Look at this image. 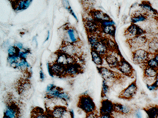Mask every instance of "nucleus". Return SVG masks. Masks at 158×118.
Wrapping results in <instances>:
<instances>
[{
    "label": "nucleus",
    "mask_w": 158,
    "mask_h": 118,
    "mask_svg": "<svg viewBox=\"0 0 158 118\" xmlns=\"http://www.w3.org/2000/svg\"><path fill=\"white\" fill-rule=\"evenodd\" d=\"M148 40L149 39L145 35H143L128 39L127 43L128 44L131 50L135 51L137 49H141L142 47L146 46Z\"/></svg>",
    "instance_id": "0eeeda50"
},
{
    "label": "nucleus",
    "mask_w": 158,
    "mask_h": 118,
    "mask_svg": "<svg viewBox=\"0 0 158 118\" xmlns=\"http://www.w3.org/2000/svg\"><path fill=\"white\" fill-rule=\"evenodd\" d=\"M55 85L53 84H49L48 85V86H47L46 88V93L47 92H49L50 90L52 89L54 87Z\"/></svg>",
    "instance_id": "de8ad7c7"
},
{
    "label": "nucleus",
    "mask_w": 158,
    "mask_h": 118,
    "mask_svg": "<svg viewBox=\"0 0 158 118\" xmlns=\"http://www.w3.org/2000/svg\"><path fill=\"white\" fill-rule=\"evenodd\" d=\"M147 88L150 91L157 90L158 89V78L156 79L155 81L151 84H146Z\"/></svg>",
    "instance_id": "58836bf2"
},
{
    "label": "nucleus",
    "mask_w": 158,
    "mask_h": 118,
    "mask_svg": "<svg viewBox=\"0 0 158 118\" xmlns=\"http://www.w3.org/2000/svg\"><path fill=\"white\" fill-rule=\"evenodd\" d=\"M143 78L145 80H149L150 78H154L157 79L158 75V69L153 68L145 65L143 67Z\"/></svg>",
    "instance_id": "a878e982"
},
{
    "label": "nucleus",
    "mask_w": 158,
    "mask_h": 118,
    "mask_svg": "<svg viewBox=\"0 0 158 118\" xmlns=\"http://www.w3.org/2000/svg\"><path fill=\"white\" fill-rule=\"evenodd\" d=\"M113 115L115 117V118H131L130 117V116L127 115H121V114H117V113H113Z\"/></svg>",
    "instance_id": "79ce46f5"
},
{
    "label": "nucleus",
    "mask_w": 158,
    "mask_h": 118,
    "mask_svg": "<svg viewBox=\"0 0 158 118\" xmlns=\"http://www.w3.org/2000/svg\"><path fill=\"white\" fill-rule=\"evenodd\" d=\"M20 50L15 47V45L10 46L8 49V53L9 56L18 55L19 53Z\"/></svg>",
    "instance_id": "f704fd0d"
},
{
    "label": "nucleus",
    "mask_w": 158,
    "mask_h": 118,
    "mask_svg": "<svg viewBox=\"0 0 158 118\" xmlns=\"http://www.w3.org/2000/svg\"><path fill=\"white\" fill-rule=\"evenodd\" d=\"M6 107L3 113V118H21V107L17 102L8 97L6 100Z\"/></svg>",
    "instance_id": "f03ea898"
},
{
    "label": "nucleus",
    "mask_w": 158,
    "mask_h": 118,
    "mask_svg": "<svg viewBox=\"0 0 158 118\" xmlns=\"http://www.w3.org/2000/svg\"><path fill=\"white\" fill-rule=\"evenodd\" d=\"M153 57L157 61V62H158V52L157 53H156V54L153 55Z\"/></svg>",
    "instance_id": "8fccbe9b"
},
{
    "label": "nucleus",
    "mask_w": 158,
    "mask_h": 118,
    "mask_svg": "<svg viewBox=\"0 0 158 118\" xmlns=\"http://www.w3.org/2000/svg\"><path fill=\"white\" fill-rule=\"evenodd\" d=\"M85 118H99V116L97 114V112H93L86 114Z\"/></svg>",
    "instance_id": "ea45409f"
},
{
    "label": "nucleus",
    "mask_w": 158,
    "mask_h": 118,
    "mask_svg": "<svg viewBox=\"0 0 158 118\" xmlns=\"http://www.w3.org/2000/svg\"><path fill=\"white\" fill-rule=\"evenodd\" d=\"M69 113H70V117L72 118H74V112H73V110H70L69 111Z\"/></svg>",
    "instance_id": "09e8293b"
},
{
    "label": "nucleus",
    "mask_w": 158,
    "mask_h": 118,
    "mask_svg": "<svg viewBox=\"0 0 158 118\" xmlns=\"http://www.w3.org/2000/svg\"><path fill=\"white\" fill-rule=\"evenodd\" d=\"M147 50L150 54L154 55L158 52V38L152 37L149 39L147 44Z\"/></svg>",
    "instance_id": "b1692460"
},
{
    "label": "nucleus",
    "mask_w": 158,
    "mask_h": 118,
    "mask_svg": "<svg viewBox=\"0 0 158 118\" xmlns=\"http://www.w3.org/2000/svg\"><path fill=\"white\" fill-rule=\"evenodd\" d=\"M97 69L103 80L106 81L111 88L115 85H123L127 80L126 76L121 73L115 72L104 67H98Z\"/></svg>",
    "instance_id": "f257e3e1"
},
{
    "label": "nucleus",
    "mask_w": 158,
    "mask_h": 118,
    "mask_svg": "<svg viewBox=\"0 0 158 118\" xmlns=\"http://www.w3.org/2000/svg\"><path fill=\"white\" fill-rule=\"evenodd\" d=\"M15 69L21 70L22 73L28 75V77L30 76L29 74L31 73H30L31 70V65L28 63L26 59H21L20 61L17 63Z\"/></svg>",
    "instance_id": "4be33fe9"
},
{
    "label": "nucleus",
    "mask_w": 158,
    "mask_h": 118,
    "mask_svg": "<svg viewBox=\"0 0 158 118\" xmlns=\"http://www.w3.org/2000/svg\"><path fill=\"white\" fill-rule=\"evenodd\" d=\"M117 69L126 77L132 78L135 77V69L122 56L120 57V63Z\"/></svg>",
    "instance_id": "6e6552de"
},
{
    "label": "nucleus",
    "mask_w": 158,
    "mask_h": 118,
    "mask_svg": "<svg viewBox=\"0 0 158 118\" xmlns=\"http://www.w3.org/2000/svg\"><path fill=\"white\" fill-rule=\"evenodd\" d=\"M148 16V15L143 10L136 11L131 15V23L135 24L139 22H144L147 20Z\"/></svg>",
    "instance_id": "393cba45"
},
{
    "label": "nucleus",
    "mask_w": 158,
    "mask_h": 118,
    "mask_svg": "<svg viewBox=\"0 0 158 118\" xmlns=\"http://www.w3.org/2000/svg\"><path fill=\"white\" fill-rule=\"evenodd\" d=\"M146 32L143 30L141 27L135 24L131 23L129 27L125 30L124 32L125 36L128 37V39L138 37V36H143L146 34Z\"/></svg>",
    "instance_id": "9b49d317"
},
{
    "label": "nucleus",
    "mask_w": 158,
    "mask_h": 118,
    "mask_svg": "<svg viewBox=\"0 0 158 118\" xmlns=\"http://www.w3.org/2000/svg\"><path fill=\"white\" fill-rule=\"evenodd\" d=\"M135 110L131 106L120 103H114V112L121 115L131 116Z\"/></svg>",
    "instance_id": "4468645a"
},
{
    "label": "nucleus",
    "mask_w": 158,
    "mask_h": 118,
    "mask_svg": "<svg viewBox=\"0 0 158 118\" xmlns=\"http://www.w3.org/2000/svg\"><path fill=\"white\" fill-rule=\"evenodd\" d=\"M157 78H158V75H157Z\"/></svg>",
    "instance_id": "864d4df0"
},
{
    "label": "nucleus",
    "mask_w": 158,
    "mask_h": 118,
    "mask_svg": "<svg viewBox=\"0 0 158 118\" xmlns=\"http://www.w3.org/2000/svg\"><path fill=\"white\" fill-rule=\"evenodd\" d=\"M64 42L65 43L75 44L79 41V36L77 31L73 28H68L64 34Z\"/></svg>",
    "instance_id": "ddd939ff"
},
{
    "label": "nucleus",
    "mask_w": 158,
    "mask_h": 118,
    "mask_svg": "<svg viewBox=\"0 0 158 118\" xmlns=\"http://www.w3.org/2000/svg\"><path fill=\"white\" fill-rule=\"evenodd\" d=\"M49 35H50V33H49V31H48V37H47L46 39L45 42L47 41L48 40V39H49Z\"/></svg>",
    "instance_id": "603ef678"
},
{
    "label": "nucleus",
    "mask_w": 158,
    "mask_h": 118,
    "mask_svg": "<svg viewBox=\"0 0 158 118\" xmlns=\"http://www.w3.org/2000/svg\"><path fill=\"white\" fill-rule=\"evenodd\" d=\"M146 65L147 66L158 69V62L153 57L149 59L146 63Z\"/></svg>",
    "instance_id": "4c0bfd02"
},
{
    "label": "nucleus",
    "mask_w": 158,
    "mask_h": 118,
    "mask_svg": "<svg viewBox=\"0 0 158 118\" xmlns=\"http://www.w3.org/2000/svg\"><path fill=\"white\" fill-rule=\"evenodd\" d=\"M63 91V89L61 88L55 86L49 92L46 93L45 97L48 99H58Z\"/></svg>",
    "instance_id": "cd10ccee"
},
{
    "label": "nucleus",
    "mask_w": 158,
    "mask_h": 118,
    "mask_svg": "<svg viewBox=\"0 0 158 118\" xmlns=\"http://www.w3.org/2000/svg\"><path fill=\"white\" fill-rule=\"evenodd\" d=\"M115 27L114 25L107 26L101 27V30L105 34L114 37L115 33Z\"/></svg>",
    "instance_id": "c756f323"
},
{
    "label": "nucleus",
    "mask_w": 158,
    "mask_h": 118,
    "mask_svg": "<svg viewBox=\"0 0 158 118\" xmlns=\"http://www.w3.org/2000/svg\"><path fill=\"white\" fill-rule=\"evenodd\" d=\"M68 112L66 106L58 105L54 107L50 112V114L53 118H64Z\"/></svg>",
    "instance_id": "6ab92c4d"
},
{
    "label": "nucleus",
    "mask_w": 158,
    "mask_h": 118,
    "mask_svg": "<svg viewBox=\"0 0 158 118\" xmlns=\"http://www.w3.org/2000/svg\"><path fill=\"white\" fill-rule=\"evenodd\" d=\"M56 62H58L64 66H67L68 65L77 62L74 57L69 56L60 51H59V53H58Z\"/></svg>",
    "instance_id": "f3484780"
},
{
    "label": "nucleus",
    "mask_w": 158,
    "mask_h": 118,
    "mask_svg": "<svg viewBox=\"0 0 158 118\" xmlns=\"http://www.w3.org/2000/svg\"><path fill=\"white\" fill-rule=\"evenodd\" d=\"M111 87L107 84L106 81L103 80L102 84V92H101V96L103 98L107 97L110 93Z\"/></svg>",
    "instance_id": "7c9ffc66"
},
{
    "label": "nucleus",
    "mask_w": 158,
    "mask_h": 118,
    "mask_svg": "<svg viewBox=\"0 0 158 118\" xmlns=\"http://www.w3.org/2000/svg\"><path fill=\"white\" fill-rule=\"evenodd\" d=\"M60 51L74 58L78 56L80 53V49L78 46L75 44L71 43H64L61 47Z\"/></svg>",
    "instance_id": "9d476101"
},
{
    "label": "nucleus",
    "mask_w": 158,
    "mask_h": 118,
    "mask_svg": "<svg viewBox=\"0 0 158 118\" xmlns=\"http://www.w3.org/2000/svg\"><path fill=\"white\" fill-rule=\"evenodd\" d=\"M77 107L86 114L97 112V108L93 100L89 95L86 94L81 95L79 97Z\"/></svg>",
    "instance_id": "7ed1b4c3"
},
{
    "label": "nucleus",
    "mask_w": 158,
    "mask_h": 118,
    "mask_svg": "<svg viewBox=\"0 0 158 118\" xmlns=\"http://www.w3.org/2000/svg\"><path fill=\"white\" fill-rule=\"evenodd\" d=\"M91 16L95 21L98 23L112 20L108 15L101 10H92L91 11Z\"/></svg>",
    "instance_id": "412c9836"
},
{
    "label": "nucleus",
    "mask_w": 158,
    "mask_h": 118,
    "mask_svg": "<svg viewBox=\"0 0 158 118\" xmlns=\"http://www.w3.org/2000/svg\"><path fill=\"white\" fill-rule=\"evenodd\" d=\"M92 49L98 52L103 58L109 53L108 47L107 46L104 39L101 38L100 40Z\"/></svg>",
    "instance_id": "aec40b11"
},
{
    "label": "nucleus",
    "mask_w": 158,
    "mask_h": 118,
    "mask_svg": "<svg viewBox=\"0 0 158 118\" xmlns=\"http://www.w3.org/2000/svg\"><path fill=\"white\" fill-rule=\"evenodd\" d=\"M58 99L62 100L63 102H65V103H67L69 101H70V96L69 95V93L63 91L61 93H60V94Z\"/></svg>",
    "instance_id": "c9c22d12"
},
{
    "label": "nucleus",
    "mask_w": 158,
    "mask_h": 118,
    "mask_svg": "<svg viewBox=\"0 0 158 118\" xmlns=\"http://www.w3.org/2000/svg\"><path fill=\"white\" fill-rule=\"evenodd\" d=\"M99 23L95 21L92 17L91 19L86 20L85 24L86 30L90 34H96L99 31L100 25H98Z\"/></svg>",
    "instance_id": "a211bd4d"
},
{
    "label": "nucleus",
    "mask_w": 158,
    "mask_h": 118,
    "mask_svg": "<svg viewBox=\"0 0 158 118\" xmlns=\"http://www.w3.org/2000/svg\"><path fill=\"white\" fill-rule=\"evenodd\" d=\"M143 109L147 113L148 118H158V105L149 104Z\"/></svg>",
    "instance_id": "5701e85b"
},
{
    "label": "nucleus",
    "mask_w": 158,
    "mask_h": 118,
    "mask_svg": "<svg viewBox=\"0 0 158 118\" xmlns=\"http://www.w3.org/2000/svg\"><path fill=\"white\" fill-rule=\"evenodd\" d=\"M134 114H135V116L136 118H142L143 116H142V113L141 112L140 110H135L134 112Z\"/></svg>",
    "instance_id": "a19ab883"
},
{
    "label": "nucleus",
    "mask_w": 158,
    "mask_h": 118,
    "mask_svg": "<svg viewBox=\"0 0 158 118\" xmlns=\"http://www.w3.org/2000/svg\"><path fill=\"white\" fill-rule=\"evenodd\" d=\"M52 118V117H51V118Z\"/></svg>",
    "instance_id": "5fc2aeb1"
},
{
    "label": "nucleus",
    "mask_w": 158,
    "mask_h": 118,
    "mask_svg": "<svg viewBox=\"0 0 158 118\" xmlns=\"http://www.w3.org/2000/svg\"><path fill=\"white\" fill-rule=\"evenodd\" d=\"M50 114L44 112L43 109L39 107H35L32 109L31 112L30 118H50Z\"/></svg>",
    "instance_id": "bb28decb"
},
{
    "label": "nucleus",
    "mask_w": 158,
    "mask_h": 118,
    "mask_svg": "<svg viewBox=\"0 0 158 118\" xmlns=\"http://www.w3.org/2000/svg\"><path fill=\"white\" fill-rule=\"evenodd\" d=\"M92 59L93 62L98 66H101L103 63V57L94 49L91 51Z\"/></svg>",
    "instance_id": "c85d7f7f"
},
{
    "label": "nucleus",
    "mask_w": 158,
    "mask_h": 118,
    "mask_svg": "<svg viewBox=\"0 0 158 118\" xmlns=\"http://www.w3.org/2000/svg\"><path fill=\"white\" fill-rule=\"evenodd\" d=\"M33 0H25L24 7V10L27 9L29 6L31 5Z\"/></svg>",
    "instance_id": "37998d69"
},
{
    "label": "nucleus",
    "mask_w": 158,
    "mask_h": 118,
    "mask_svg": "<svg viewBox=\"0 0 158 118\" xmlns=\"http://www.w3.org/2000/svg\"><path fill=\"white\" fill-rule=\"evenodd\" d=\"M114 112V103L108 99H102L101 101L100 115L111 114Z\"/></svg>",
    "instance_id": "2eb2a0df"
},
{
    "label": "nucleus",
    "mask_w": 158,
    "mask_h": 118,
    "mask_svg": "<svg viewBox=\"0 0 158 118\" xmlns=\"http://www.w3.org/2000/svg\"><path fill=\"white\" fill-rule=\"evenodd\" d=\"M136 79L128 86L126 88L122 91L118 96V98L124 100H131L134 98L137 92Z\"/></svg>",
    "instance_id": "423d86ee"
},
{
    "label": "nucleus",
    "mask_w": 158,
    "mask_h": 118,
    "mask_svg": "<svg viewBox=\"0 0 158 118\" xmlns=\"http://www.w3.org/2000/svg\"><path fill=\"white\" fill-rule=\"evenodd\" d=\"M152 55L147 50L142 48L137 49L132 51V61L135 64L142 66L143 68L146 65Z\"/></svg>",
    "instance_id": "20e7f679"
},
{
    "label": "nucleus",
    "mask_w": 158,
    "mask_h": 118,
    "mask_svg": "<svg viewBox=\"0 0 158 118\" xmlns=\"http://www.w3.org/2000/svg\"><path fill=\"white\" fill-rule=\"evenodd\" d=\"M81 65L77 62L70 64L66 66L65 77H75L82 73Z\"/></svg>",
    "instance_id": "f8f14e48"
},
{
    "label": "nucleus",
    "mask_w": 158,
    "mask_h": 118,
    "mask_svg": "<svg viewBox=\"0 0 158 118\" xmlns=\"http://www.w3.org/2000/svg\"><path fill=\"white\" fill-rule=\"evenodd\" d=\"M14 45H15V47H16L17 48H18L20 51L23 50V49H24L23 45V44L21 43L17 42V43H16Z\"/></svg>",
    "instance_id": "a18cd8bd"
},
{
    "label": "nucleus",
    "mask_w": 158,
    "mask_h": 118,
    "mask_svg": "<svg viewBox=\"0 0 158 118\" xmlns=\"http://www.w3.org/2000/svg\"><path fill=\"white\" fill-rule=\"evenodd\" d=\"M15 88L19 96L25 97L31 89L32 85L28 77H21L16 82Z\"/></svg>",
    "instance_id": "39448f33"
},
{
    "label": "nucleus",
    "mask_w": 158,
    "mask_h": 118,
    "mask_svg": "<svg viewBox=\"0 0 158 118\" xmlns=\"http://www.w3.org/2000/svg\"><path fill=\"white\" fill-rule=\"evenodd\" d=\"M21 58L19 55H15V56H9L7 57V62L10 66L15 68L17 63L20 61Z\"/></svg>",
    "instance_id": "2f4dec72"
},
{
    "label": "nucleus",
    "mask_w": 158,
    "mask_h": 118,
    "mask_svg": "<svg viewBox=\"0 0 158 118\" xmlns=\"http://www.w3.org/2000/svg\"><path fill=\"white\" fill-rule=\"evenodd\" d=\"M66 66L55 62L48 65V71L51 76L58 77H65Z\"/></svg>",
    "instance_id": "1a4fd4ad"
},
{
    "label": "nucleus",
    "mask_w": 158,
    "mask_h": 118,
    "mask_svg": "<svg viewBox=\"0 0 158 118\" xmlns=\"http://www.w3.org/2000/svg\"><path fill=\"white\" fill-rule=\"evenodd\" d=\"M99 118H115V117L113 115L111 114H103V115H100L99 116Z\"/></svg>",
    "instance_id": "c03bdc74"
},
{
    "label": "nucleus",
    "mask_w": 158,
    "mask_h": 118,
    "mask_svg": "<svg viewBox=\"0 0 158 118\" xmlns=\"http://www.w3.org/2000/svg\"><path fill=\"white\" fill-rule=\"evenodd\" d=\"M30 53H31V51L30 49H28V48H24L23 50L19 51L18 55L21 59H26V60Z\"/></svg>",
    "instance_id": "e433bc0d"
},
{
    "label": "nucleus",
    "mask_w": 158,
    "mask_h": 118,
    "mask_svg": "<svg viewBox=\"0 0 158 118\" xmlns=\"http://www.w3.org/2000/svg\"><path fill=\"white\" fill-rule=\"evenodd\" d=\"M116 53H120L109 52V53L104 57L106 62L108 64V66L111 69H117L120 63V60H119L118 57L115 55V54Z\"/></svg>",
    "instance_id": "dca6fc26"
},
{
    "label": "nucleus",
    "mask_w": 158,
    "mask_h": 118,
    "mask_svg": "<svg viewBox=\"0 0 158 118\" xmlns=\"http://www.w3.org/2000/svg\"><path fill=\"white\" fill-rule=\"evenodd\" d=\"M40 79L41 81H45L46 78V76L43 72L42 69H41L40 71Z\"/></svg>",
    "instance_id": "49530a36"
},
{
    "label": "nucleus",
    "mask_w": 158,
    "mask_h": 118,
    "mask_svg": "<svg viewBox=\"0 0 158 118\" xmlns=\"http://www.w3.org/2000/svg\"></svg>",
    "instance_id": "6e6d98bb"
},
{
    "label": "nucleus",
    "mask_w": 158,
    "mask_h": 118,
    "mask_svg": "<svg viewBox=\"0 0 158 118\" xmlns=\"http://www.w3.org/2000/svg\"><path fill=\"white\" fill-rule=\"evenodd\" d=\"M62 3L63 6L64 8L68 10V12L72 15L75 19H76L77 21H78V19H77V17L75 15V13H74V11H73L72 9L71 8V6H70V4H69V2L68 0H62Z\"/></svg>",
    "instance_id": "72a5a7b5"
},
{
    "label": "nucleus",
    "mask_w": 158,
    "mask_h": 118,
    "mask_svg": "<svg viewBox=\"0 0 158 118\" xmlns=\"http://www.w3.org/2000/svg\"><path fill=\"white\" fill-rule=\"evenodd\" d=\"M10 1V2H12L13 3H17L19 2L20 1V0H9Z\"/></svg>",
    "instance_id": "3c124183"
},
{
    "label": "nucleus",
    "mask_w": 158,
    "mask_h": 118,
    "mask_svg": "<svg viewBox=\"0 0 158 118\" xmlns=\"http://www.w3.org/2000/svg\"><path fill=\"white\" fill-rule=\"evenodd\" d=\"M88 42L92 48H93L96 44L100 40L101 37H98L96 34H90L88 37Z\"/></svg>",
    "instance_id": "473e14b6"
}]
</instances>
